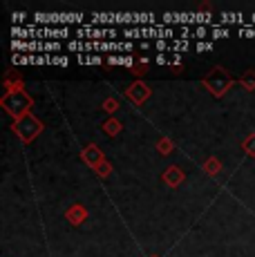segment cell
I'll return each mask as SVG.
<instances>
[{"label":"cell","mask_w":255,"mask_h":257,"mask_svg":"<svg viewBox=\"0 0 255 257\" xmlns=\"http://www.w3.org/2000/svg\"><path fill=\"white\" fill-rule=\"evenodd\" d=\"M153 257H155V255H153Z\"/></svg>","instance_id":"cell-21"},{"label":"cell","mask_w":255,"mask_h":257,"mask_svg":"<svg viewBox=\"0 0 255 257\" xmlns=\"http://www.w3.org/2000/svg\"><path fill=\"white\" fill-rule=\"evenodd\" d=\"M226 29H217V32H213V38H222V36H226Z\"/></svg>","instance_id":"cell-17"},{"label":"cell","mask_w":255,"mask_h":257,"mask_svg":"<svg viewBox=\"0 0 255 257\" xmlns=\"http://www.w3.org/2000/svg\"><path fill=\"white\" fill-rule=\"evenodd\" d=\"M81 159L85 161L90 168H94V170H96V168L105 161V157H103V152L96 146H87V148H83V150H81Z\"/></svg>","instance_id":"cell-5"},{"label":"cell","mask_w":255,"mask_h":257,"mask_svg":"<svg viewBox=\"0 0 255 257\" xmlns=\"http://www.w3.org/2000/svg\"><path fill=\"white\" fill-rule=\"evenodd\" d=\"M32 96L25 90H12L7 92L3 98H0V105L5 107L7 114H12L14 118H23L25 114H29V107H32Z\"/></svg>","instance_id":"cell-1"},{"label":"cell","mask_w":255,"mask_h":257,"mask_svg":"<svg viewBox=\"0 0 255 257\" xmlns=\"http://www.w3.org/2000/svg\"><path fill=\"white\" fill-rule=\"evenodd\" d=\"M65 217H67V221H70V224L78 226V224H83V221L87 219V210L83 208L81 204H74V206H70V208H67Z\"/></svg>","instance_id":"cell-7"},{"label":"cell","mask_w":255,"mask_h":257,"mask_svg":"<svg viewBox=\"0 0 255 257\" xmlns=\"http://www.w3.org/2000/svg\"><path fill=\"white\" fill-rule=\"evenodd\" d=\"M132 74H137V76H141V74H146V67H132Z\"/></svg>","instance_id":"cell-18"},{"label":"cell","mask_w":255,"mask_h":257,"mask_svg":"<svg viewBox=\"0 0 255 257\" xmlns=\"http://www.w3.org/2000/svg\"><path fill=\"white\" fill-rule=\"evenodd\" d=\"M164 181L168 184L170 188H179L181 186V181H184V170H181L179 166H170V168H166V172H164Z\"/></svg>","instance_id":"cell-6"},{"label":"cell","mask_w":255,"mask_h":257,"mask_svg":"<svg viewBox=\"0 0 255 257\" xmlns=\"http://www.w3.org/2000/svg\"><path fill=\"white\" fill-rule=\"evenodd\" d=\"M197 49H213V43H199Z\"/></svg>","instance_id":"cell-19"},{"label":"cell","mask_w":255,"mask_h":257,"mask_svg":"<svg viewBox=\"0 0 255 257\" xmlns=\"http://www.w3.org/2000/svg\"><path fill=\"white\" fill-rule=\"evenodd\" d=\"M175 150V143L168 139V137H161L159 141H157V152L159 155H170V152Z\"/></svg>","instance_id":"cell-10"},{"label":"cell","mask_w":255,"mask_h":257,"mask_svg":"<svg viewBox=\"0 0 255 257\" xmlns=\"http://www.w3.org/2000/svg\"><path fill=\"white\" fill-rule=\"evenodd\" d=\"M43 127H45V125H43L41 118H36V116L32 114V112H29V114H25L23 118H18V121L14 123V125H12V132H14V135H16L23 143H32V141L43 132Z\"/></svg>","instance_id":"cell-3"},{"label":"cell","mask_w":255,"mask_h":257,"mask_svg":"<svg viewBox=\"0 0 255 257\" xmlns=\"http://www.w3.org/2000/svg\"><path fill=\"white\" fill-rule=\"evenodd\" d=\"M233 83H235L233 76H230V74L224 70V67L217 65V67H213V70H210V72L204 76L202 85H204L210 94H213L215 98H222L224 94H226L230 87H233Z\"/></svg>","instance_id":"cell-2"},{"label":"cell","mask_w":255,"mask_h":257,"mask_svg":"<svg viewBox=\"0 0 255 257\" xmlns=\"http://www.w3.org/2000/svg\"><path fill=\"white\" fill-rule=\"evenodd\" d=\"M239 83H242V87H244V90L253 92V90H255V72H253V70L244 72V76L239 78Z\"/></svg>","instance_id":"cell-12"},{"label":"cell","mask_w":255,"mask_h":257,"mask_svg":"<svg viewBox=\"0 0 255 257\" xmlns=\"http://www.w3.org/2000/svg\"><path fill=\"white\" fill-rule=\"evenodd\" d=\"M96 175H99L101 177V179H107V177H110L112 175V166L110 164H107V161H103V164L99 166V168H96Z\"/></svg>","instance_id":"cell-15"},{"label":"cell","mask_w":255,"mask_h":257,"mask_svg":"<svg viewBox=\"0 0 255 257\" xmlns=\"http://www.w3.org/2000/svg\"><path fill=\"white\" fill-rule=\"evenodd\" d=\"M157 63H159V65H164V63H166V56H161V54H159V56H157Z\"/></svg>","instance_id":"cell-20"},{"label":"cell","mask_w":255,"mask_h":257,"mask_svg":"<svg viewBox=\"0 0 255 257\" xmlns=\"http://www.w3.org/2000/svg\"><path fill=\"white\" fill-rule=\"evenodd\" d=\"M219 170H222V161H219V159H215V157H210V159H206V164H204V172H206V175L215 177Z\"/></svg>","instance_id":"cell-9"},{"label":"cell","mask_w":255,"mask_h":257,"mask_svg":"<svg viewBox=\"0 0 255 257\" xmlns=\"http://www.w3.org/2000/svg\"><path fill=\"white\" fill-rule=\"evenodd\" d=\"M150 87L146 85L144 81H135V83H130L128 85V90H125V96L130 98L135 105H144V101H148L150 98Z\"/></svg>","instance_id":"cell-4"},{"label":"cell","mask_w":255,"mask_h":257,"mask_svg":"<svg viewBox=\"0 0 255 257\" xmlns=\"http://www.w3.org/2000/svg\"><path fill=\"white\" fill-rule=\"evenodd\" d=\"M103 110H105L107 114H114V112L119 110V101H116V98H105V101H103Z\"/></svg>","instance_id":"cell-14"},{"label":"cell","mask_w":255,"mask_h":257,"mask_svg":"<svg viewBox=\"0 0 255 257\" xmlns=\"http://www.w3.org/2000/svg\"><path fill=\"white\" fill-rule=\"evenodd\" d=\"M121 121H116V118H107L105 123H103V132H105L107 137H116L121 132Z\"/></svg>","instance_id":"cell-8"},{"label":"cell","mask_w":255,"mask_h":257,"mask_svg":"<svg viewBox=\"0 0 255 257\" xmlns=\"http://www.w3.org/2000/svg\"><path fill=\"white\" fill-rule=\"evenodd\" d=\"M242 148L248 157H255V135H248L246 139L242 141Z\"/></svg>","instance_id":"cell-13"},{"label":"cell","mask_w":255,"mask_h":257,"mask_svg":"<svg viewBox=\"0 0 255 257\" xmlns=\"http://www.w3.org/2000/svg\"><path fill=\"white\" fill-rule=\"evenodd\" d=\"M107 63H110V65H128V67H135L137 58H132V56H107Z\"/></svg>","instance_id":"cell-11"},{"label":"cell","mask_w":255,"mask_h":257,"mask_svg":"<svg viewBox=\"0 0 255 257\" xmlns=\"http://www.w3.org/2000/svg\"><path fill=\"white\" fill-rule=\"evenodd\" d=\"M78 63H92V65H101L103 58L101 56H78Z\"/></svg>","instance_id":"cell-16"}]
</instances>
